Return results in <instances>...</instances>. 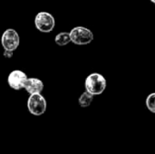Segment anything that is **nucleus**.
Wrapping results in <instances>:
<instances>
[{"mask_svg": "<svg viewBox=\"0 0 155 154\" xmlns=\"http://www.w3.org/2000/svg\"><path fill=\"white\" fill-rule=\"evenodd\" d=\"M46 101L41 93L30 94L27 100V109L35 116H41L46 111Z\"/></svg>", "mask_w": 155, "mask_h": 154, "instance_id": "3", "label": "nucleus"}, {"mask_svg": "<svg viewBox=\"0 0 155 154\" xmlns=\"http://www.w3.org/2000/svg\"><path fill=\"white\" fill-rule=\"evenodd\" d=\"M69 33L71 42L76 45H86L92 43L94 40L93 32L84 26L74 27Z\"/></svg>", "mask_w": 155, "mask_h": 154, "instance_id": "2", "label": "nucleus"}, {"mask_svg": "<svg viewBox=\"0 0 155 154\" xmlns=\"http://www.w3.org/2000/svg\"><path fill=\"white\" fill-rule=\"evenodd\" d=\"M145 104H146L147 109H148L151 113H155V93H150V94L147 96L146 101H145Z\"/></svg>", "mask_w": 155, "mask_h": 154, "instance_id": "10", "label": "nucleus"}, {"mask_svg": "<svg viewBox=\"0 0 155 154\" xmlns=\"http://www.w3.org/2000/svg\"><path fill=\"white\" fill-rule=\"evenodd\" d=\"M27 80L26 74L21 70H14L12 71L7 77V83L10 88L15 91H19L24 89L25 84Z\"/></svg>", "mask_w": 155, "mask_h": 154, "instance_id": "6", "label": "nucleus"}, {"mask_svg": "<svg viewBox=\"0 0 155 154\" xmlns=\"http://www.w3.org/2000/svg\"><path fill=\"white\" fill-rule=\"evenodd\" d=\"M1 44L4 50L14 52L15 50H16L20 44V37L18 33L13 28L6 29L2 34Z\"/></svg>", "mask_w": 155, "mask_h": 154, "instance_id": "5", "label": "nucleus"}, {"mask_svg": "<svg viewBox=\"0 0 155 154\" xmlns=\"http://www.w3.org/2000/svg\"><path fill=\"white\" fill-rule=\"evenodd\" d=\"M93 101H94V95L86 91L84 93H83L78 99V103H79L80 106L83 108L90 106L91 103H93Z\"/></svg>", "mask_w": 155, "mask_h": 154, "instance_id": "9", "label": "nucleus"}, {"mask_svg": "<svg viewBox=\"0 0 155 154\" xmlns=\"http://www.w3.org/2000/svg\"><path fill=\"white\" fill-rule=\"evenodd\" d=\"M85 91L95 95L102 94L106 88V79L104 75L98 73H93L89 74L84 82Z\"/></svg>", "mask_w": 155, "mask_h": 154, "instance_id": "1", "label": "nucleus"}, {"mask_svg": "<svg viewBox=\"0 0 155 154\" xmlns=\"http://www.w3.org/2000/svg\"><path fill=\"white\" fill-rule=\"evenodd\" d=\"M35 25L39 32L50 33L54 28L55 20L52 14L48 12H39L35 17Z\"/></svg>", "mask_w": 155, "mask_h": 154, "instance_id": "4", "label": "nucleus"}, {"mask_svg": "<svg viewBox=\"0 0 155 154\" xmlns=\"http://www.w3.org/2000/svg\"><path fill=\"white\" fill-rule=\"evenodd\" d=\"M13 54H14V52L12 51H8V50H5L4 53H3V55L4 57H5L6 59H10L13 57Z\"/></svg>", "mask_w": 155, "mask_h": 154, "instance_id": "11", "label": "nucleus"}, {"mask_svg": "<svg viewBox=\"0 0 155 154\" xmlns=\"http://www.w3.org/2000/svg\"><path fill=\"white\" fill-rule=\"evenodd\" d=\"M24 89L29 93V94H35V93H41L44 90V84L43 82L35 77L27 78Z\"/></svg>", "mask_w": 155, "mask_h": 154, "instance_id": "7", "label": "nucleus"}, {"mask_svg": "<svg viewBox=\"0 0 155 154\" xmlns=\"http://www.w3.org/2000/svg\"><path fill=\"white\" fill-rule=\"evenodd\" d=\"M150 1H151V2H153V4H155V0H150Z\"/></svg>", "mask_w": 155, "mask_h": 154, "instance_id": "12", "label": "nucleus"}, {"mask_svg": "<svg viewBox=\"0 0 155 154\" xmlns=\"http://www.w3.org/2000/svg\"><path fill=\"white\" fill-rule=\"evenodd\" d=\"M54 42L57 45L59 46H64L67 45L71 42V37H70V33L67 32H61L56 34L54 38Z\"/></svg>", "mask_w": 155, "mask_h": 154, "instance_id": "8", "label": "nucleus"}]
</instances>
